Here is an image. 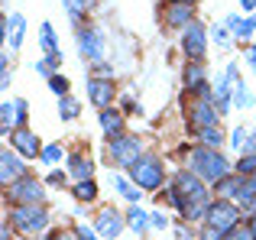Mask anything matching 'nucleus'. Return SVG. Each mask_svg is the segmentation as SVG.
Returning <instances> with one entry per match:
<instances>
[{"mask_svg":"<svg viewBox=\"0 0 256 240\" xmlns=\"http://www.w3.org/2000/svg\"><path fill=\"white\" fill-rule=\"evenodd\" d=\"M130 178L140 185L143 192H156L162 188V178H166V169L156 156H140L136 162L130 166Z\"/></svg>","mask_w":256,"mask_h":240,"instance_id":"obj_5","label":"nucleus"},{"mask_svg":"<svg viewBox=\"0 0 256 240\" xmlns=\"http://www.w3.org/2000/svg\"><path fill=\"white\" fill-rule=\"evenodd\" d=\"M39 46L46 49V56H49V52H58V36H56V26L52 23L39 26Z\"/></svg>","mask_w":256,"mask_h":240,"instance_id":"obj_25","label":"nucleus"},{"mask_svg":"<svg viewBox=\"0 0 256 240\" xmlns=\"http://www.w3.org/2000/svg\"><path fill=\"white\" fill-rule=\"evenodd\" d=\"M91 78H114V68L107 62H94L91 65Z\"/></svg>","mask_w":256,"mask_h":240,"instance_id":"obj_39","label":"nucleus"},{"mask_svg":"<svg viewBox=\"0 0 256 240\" xmlns=\"http://www.w3.org/2000/svg\"><path fill=\"white\" fill-rule=\"evenodd\" d=\"M114 94H117V91H114L110 78H88V101H91L94 108H100V110L110 108Z\"/></svg>","mask_w":256,"mask_h":240,"instance_id":"obj_15","label":"nucleus"},{"mask_svg":"<svg viewBox=\"0 0 256 240\" xmlns=\"http://www.w3.org/2000/svg\"><path fill=\"white\" fill-rule=\"evenodd\" d=\"M227 240H256V224H250V221L237 224V228L227 234Z\"/></svg>","mask_w":256,"mask_h":240,"instance_id":"obj_33","label":"nucleus"},{"mask_svg":"<svg viewBox=\"0 0 256 240\" xmlns=\"http://www.w3.org/2000/svg\"><path fill=\"white\" fill-rule=\"evenodd\" d=\"M78 56L91 65L107 58V39L98 26H78Z\"/></svg>","mask_w":256,"mask_h":240,"instance_id":"obj_7","label":"nucleus"},{"mask_svg":"<svg viewBox=\"0 0 256 240\" xmlns=\"http://www.w3.org/2000/svg\"><path fill=\"white\" fill-rule=\"evenodd\" d=\"M246 62H250V68H253V75H256V46L246 49Z\"/></svg>","mask_w":256,"mask_h":240,"instance_id":"obj_45","label":"nucleus"},{"mask_svg":"<svg viewBox=\"0 0 256 240\" xmlns=\"http://www.w3.org/2000/svg\"><path fill=\"white\" fill-rule=\"evenodd\" d=\"M78 114H82L78 98H72V94H62V98H58V117H62V120H75Z\"/></svg>","mask_w":256,"mask_h":240,"instance_id":"obj_26","label":"nucleus"},{"mask_svg":"<svg viewBox=\"0 0 256 240\" xmlns=\"http://www.w3.org/2000/svg\"><path fill=\"white\" fill-rule=\"evenodd\" d=\"M240 214H244V208H240V204H234L230 198H218V202H211L204 221L211 224V228H218L220 234H230V230L240 224Z\"/></svg>","mask_w":256,"mask_h":240,"instance_id":"obj_6","label":"nucleus"},{"mask_svg":"<svg viewBox=\"0 0 256 240\" xmlns=\"http://www.w3.org/2000/svg\"><path fill=\"white\" fill-rule=\"evenodd\" d=\"M65 13L75 26H84V13H88V0H62Z\"/></svg>","mask_w":256,"mask_h":240,"instance_id":"obj_23","label":"nucleus"},{"mask_svg":"<svg viewBox=\"0 0 256 240\" xmlns=\"http://www.w3.org/2000/svg\"><path fill=\"white\" fill-rule=\"evenodd\" d=\"M49 62H52V68H58V65L65 62V56H62V49L58 52H49Z\"/></svg>","mask_w":256,"mask_h":240,"instance_id":"obj_44","label":"nucleus"},{"mask_svg":"<svg viewBox=\"0 0 256 240\" xmlns=\"http://www.w3.org/2000/svg\"><path fill=\"white\" fill-rule=\"evenodd\" d=\"M94 228H98V234L100 237H107V240H114L124 230V218H120V211H114V208H104L98 218H94Z\"/></svg>","mask_w":256,"mask_h":240,"instance_id":"obj_18","label":"nucleus"},{"mask_svg":"<svg viewBox=\"0 0 256 240\" xmlns=\"http://www.w3.org/2000/svg\"><path fill=\"white\" fill-rule=\"evenodd\" d=\"M10 82H13V68H10V56H6V52H4V56H0V88H10Z\"/></svg>","mask_w":256,"mask_h":240,"instance_id":"obj_36","label":"nucleus"},{"mask_svg":"<svg viewBox=\"0 0 256 240\" xmlns=\"http://www.w3.org/2000/svg\"><path fill=\"white\" fill-rule=\"evenodd\" d=\"M46 240H78V234H65V230H62V234H52V237H46Z\"/></svg>","mask_w":256,"mask_h":240,"instance_id":"obj_48","label":"nucleus"},{"mask_svg":"<svg viewBox=\"0 0 256 240\" xmlns=\"http://www.w3.org/2000/svg\"><path fill=\"white\" fill-rule=\"evenodd\" d=\"M68 172L78 178V182H84V178H91L94 166H91V159H84L82 152H75V156H68Z\"/></svg>","mask_w":256,"mask_h":240,"instance_id":"obj_22","label":"nucleus"},{"mask_svg":"<svg viewBox=\"0 0 256 240\" xmlns=\"http://www.w3.org/2000/svg\"><path fill=\"white\" fill-rule=\"evenodd\" d=\"M13 221V228L20 230V234H42L46 224H49V211L42 208V204H13L10 214H6Z\"/></svg>","mask_w":256,"mask_h":240,"instance_id":"obj_4","label":"nucleus"},{"mask_svg":"<svg viewBox=\"0 0 256 240\" xmlns=\"http://www.w3.org/2000/svg\"><path fill=\"white\" fill-rule=\"evenodd\" d=\"M0 126H4V133H10V126H20V108L16 101H4V108H0Z\"/></svg>","mask_w":256,"mask_h":240,"instance_id":"obj_24","label":"nucleus"},{"mask_svg":"<svg viewBox=\"0 0 256 240\" xmlns=\"http://www.w3.org/2000/svg\"><path fill=\"white\" fill-rule=\"evenodd\" d=\"M10 146L20 152V156L32 159V156H42V146H39V136L26 126H13L10 130Z\"/></svg>","mask_w":256,"mask_h":240,"instance_id":"obj_14","label":"nucleus"},{"mask_svg":"<svg viewBox=\"0 0 256 240\" xmlns=\"http://www.w3.org/2000/svg\"><path fill=\"white\" fill-rule=\"evenodd\" d=\"M49 182H52V185H65V172H52Z\"/></svg>","mask_w":256,"mask_h":240,"instance_id":"obj_47","label":"nucleus"},{"mask_svg":"<svg viewBox=\"0 0 256 240\" xmlns=\"http://www.w3.org/2000/svg\"><path fill=\"white\" fill-rule=\"evenodd\" d=\"M240 10H244V13H256V0H240Z\"/></svg>","mask_w":256,"mask_h":240,"instance_id":"obj_46","label":"nucleus"},{"mask_svg":"<svg viewBox=\"0 0 256 240\" xmlns=\"http://www.w3.org/2000/svg\"><path fill=\"white\" fill-rule=\"evenodd\" d=\"M126 221H130V228L136 230V234H143V230H146V228L152 224V221H150V214H146L143 208H136V204L130 208V214H126Z\"/></svg>","mask_w":256,"mask_h":240,"instance_id":"obj_28","label":"nucleus"},{"mask_svg":"<svg viewBox=\"0 0 256 240\" xmlns=\"http://www.w3.org/2000/svg\"><path fill=\"white\" fill-rule=\"evenodd\" d=\"M58 159H62V146H56V143H52V146H42V162H58Z\"/></svg>","mask_w":256,"mask_h":240,"instance_id":"obj_38","label":"nucleus"},{"mask_svg":"<svg viewBox=\"0 0 256 240\" xmlns=\"http://www.w3.org/2000/svg\"><path fill=\"white\" fill-rule=\"evenodd\" d=\"M150 221H152V228H156V230H166V228H169V218H166L162 211H152Z\"/></svg>","mask_w":256,"mask_h":240,"instance_id":"obj_40","label":"nucleus"},{"mask_svg":"<svg viewBox=\"0 0 256 240\" xmlns=\"http://www.w3.org/2000/svg\"><path fill=\"white\" fill-rule=\"evenodd\" d=\"M0 36L10 46V52H16L26 39V16L23 13H4V20H0Z\"/></svg>","mask_w":256,"mask_h":240,"instance_id":"obj_12","label":"nucleus"},{"mask_svg":"<svg viewBox=\"0 0 256 240\" xmlns=\"http://www.w3.org/2000/svg\"><path fill=\"white\" fill-rule=\"evenodd\" d=\"M110 159L120 166V169H130L140 156H143V146H140V136H130V133H120V136H110V146H107Z\"/></svg>","mask_w":256,"mask_h":240,"instance_id":"obj_8","label":"nucleus"},{"mask_svg":"<svg viewBox=\"0 0 256 240\" xmlns=\"http://www.w3.org/2000/svg\"><path fill=\"white\" fill-rule=\"evenodd\" d=\"M237 65H224V72L218 75V84H214V108H218V114L224 117L227 110H230V101H234V88H237Z\"/></svg>","mask_w":256,"mask_h":240,"instance_id":"obj_11","label":"nucleus"},{"mask_svg":"<svg viewBox=\"0 0 256 240\" xmlns=\"http://www.w3.org/2000/svg\"><path fill=\"white\" fill-rule=\"evenodd\" d=\"M185 117H188V126L194 133L204 130V126H214L218 124V108H214V94H194L188 91L185 94Z\"/></svg>","mask_w":256,"mask_h":240,"instance_id":"obj_3","label":"nucleus"},{"mask_svg":"<svg viewBox=\"0 0 256 240\" xmlns=\"http://www.w3.org/2000/svg\"><path fill=\"white\" fill-rule=\"evenodd\" d=\"M23 176H26V166L20 162L16 150H13V146H6V150L0 152V178H4V185L16 182V178H23Z\"/></svg>","mask_w":256,"mask_h":240,"instance_id":"obj_17","label":"nucleus"},{"mask_svg":"<svg viewBox=\"0 0 256 240\" xmlns=\"http://www.w3.org/2000/svg\"><path fill=\"white\" fill-rule=\"evenodd\" d=\"M188 169L194 172V176H201L204 182H220L224 176H230V162H227V156L220 150H214V146H194V150H188Z\"/></svg>","mask_w":256,"mask_h":240,"instance_id":"obj_2","label":"nucleus"},{"mask_svg":"<svg viewBox=\"0 0 256 240\" xmlns=\"http://www.w3.org/2000/svg\"><path fill=\"white\" fill-rule=\"evenodd\" d=\"M201 240H227V234H220L218 228H211V224H204V234H201Z\"/></svg>","mask_w":256,"mask_h":240,"instance_id":"obj_43","label":"nucleus"},{"mask_svg":"<svg viewBox=\"0 0 256 240\" xmlns=\"http://www.w3.org/2000/svg\"><path fill=\"white\" fill-rule=\"evenodd\" d=\"M172 185L182 198V218H185V221H201V218H208L211 195H208V188H204V178L194 176L192 169H182V172H175Z\"/></svg>","mask_w":256,"mask_h":240,"instance_id":"obj_1","label":"nucleus"},{"mask_svg":"<svg viewBox=\"0 0 256 240\" xmlns=\"http://www.w3.org/2000/svg\"><path fill=\"white\" fill-rule=\"evenodd\" d=\"M46 82H49V88L56 91L58 98H62V94H68V88H72V82H68V78H65V75H58V72H52V75L46 78Z\"/></svg>","mask_w":256,"mask_h":240,"instance_id":"obj_34","label":"nucleus"},{"mask_svg":"<svg viewBox=\"0 0 256 240\" xmlns=\"http://www.w3.org/2000/svg\"><path fill=\"white\" fill-rule=\"evenodd\" d=\"M237 176H256V152H244V156H240Z\"/></svg>","mask_w":256,"mask_h":240,"instance_id":"obj_35","label":"nucleus"},{"mask_svg":"<svg viewBox=\"0 0 256 240\" xmlns=\"http://www.w3.org/2000/svg\"><path fill=\"white\" fill-rule=\"evenodd\" d=\"M75 198H78V202H94V198H98V185H94L91 178L78 182L75 185Z\"/></svg>","mask_w":256,"mask_h":240,"instance_id":"obj_32","label":"nucleus"},{"mask_svg":"<svg viewBox=\"0 0 256 240\" xmlns=\"http://www.w3.org/2000/svg\"><path fill=\"white\" fill-rule=\"evenodd\" d=\"M198 136H201V143H204V146H214V150L224 143V133H220L218 124H214V126H204V130H198Z\"/></svg>","mask_w":256,"mask_h":240,"instance_id":"obj_29","label":"nucleus"},{"mask_svg":"<svg viewBox=\"0 0 256 240\" xmlns=\"http://www.w3.org/2000/svg\"><path fill=\"white\" fill-rule=\"evenodd\" d=\"M208 36H211V32L204 30V23L192 20V23L182 30V39H178L182 52H185L188 58H204V52H208Z\"/></svg>","mask_w":256,"mask_h":240,"instance_id":"obj_9","label":"nucleus"},{"mask_svg":"<svg viewBox=\"0 0 256 240\" xmlns=\"http://www.w3.org/2000/svg\"><path fill=\"white\" fill-rule=\"evenodd\" d=\"M182 84H185V91H194V94H214V88L208 84V72L201 65V58H188L185 72H182Z\"/></svg>","mask_w":256,"mask_h":240,"instance_id":"obj_13","label":"nucleus"},{"mask_svg":"<svg viewBox=\"0 0 256 240\" xmlns=\"http://www.w3.org/2000/svg\"><path fill=\"white\" fill-rule=\"evenodd\" d=\"M211 39L220 46V49H227V46H230V39H234L230 26H227V23H214V26H211Z\"/></svg>","mask_w":256,"mask_h":240,"instance_id":"obj_30","label":"nucleus"},{"mask_svg":"<svg viewBox=\"0 0 256 240\" xmlns=\"http://www.w3.org/2000/svg\"><path fill=\"white\" fill-rule=\"evenodd\" d=\"M114 188H117L120 195L126 198V202H133V204H136L140 198H143V195H140V185H130V182H126L124 176H114Z\"/></svg>","mask_w":256,"mask_h":240,"instance_id":"obj_27","label":"nucleus"},{"mask_svg":"<svg viewBox=\"0 0 256 240\" xmlns=\"http://www.w3.org/2000/svg\"><path fill=\"white\" fill-rule=\"evenodd\" d=\"M246 140H250V130H244V126H237V130L230 133V146L234 150H246Z\"/></svg>","mask_w":256,"mask_h":240,"instance_id":"obj_37","label":"nucleus"},{"mask_svg":"<svg viewBox=\"0 0 256 240\" xmlns=\"http://www.w3.org/2000/svg\"><path fill=\"white\" fill-rule=\"evenodd\" d=\"M234 104H237V108H253L256 104V98L250 94V88H246L244 82H237V88H234Z\"/></svg>","mask_w":256,"mask_h":240,"instance_id":"obj_31","label":"nucleus"},{"mask_svg":"<svg viewBox=\"0 0 256 240\" xmlns=\"http://www.w3.org/2000/svg\"><path fill=\"white\" fill-rule=\"evenodd\" d=\"M227 26H230V32H234V39H253V32H256V13H250V16H240V13H227V20H224Z\"/></svg>","mask_w":256,"mask_h":240,"instance_id":"obj_19","label":"nucleus"},{"mask_svg":"<svg viewBox=\"0 0 256 240\" xmlns=\"http://www.w3.org/2000/svg\"><path fill=\"white\" fill-rule=\"evenodd\" d=\"M0 240H10V218H6L4 228H0Z\"/></svg>","mask_w":256,"mask_h":240,"instance_id":"obj_50","label":"nucleus"},{"mask_svg":"<svg viewBox=\"0 0 256 240\" xmlns=\"http://www.w3.org/2000/svg\"><path fill=\"white\" fill-rule=\"evenodd\" d=\"M6 198H10L13 204H39L46 198L42 195V182L32 178V176H23V178H16V182L6 185Z\"/></svg>","mask_w":256,"mask_h":240,"instance_id":"obj_10","label":"nucleus"},{"mask_svg":"<svg viewBox=\"0 0 256 240\" xmlns=\"http://www.w3.org/2000/svg\"><path fill=\"white\" fill-rule=\"evenodd\" d=\"M169 4H194V0H169Z\"/></svg>","mask_w":256,"mask_h":240,"instance_id":"obj_51","label":"nucleus"},{"mask_svg":"<svg viewBox=\"0 0 256 240\" xmlns=\"http://www.w3.org/2000/svg\"><path fill=\"white\" fill-rule=\"evenodd\" d=\"M32 68H36L39 75H46V78H49L52 72H56V68H52V62H49V56H46V58H39V62H32Z\"/></svg>","mask_w":256,"mask_h":240,"instance_id":"obj_41","label":"nucleus"},{"mask_svg":"<svg viewBox=\"0 0 256 240\" xmlns=\"http://www.w3.org/2000/svg\"><path fill=\"white\" fill-rule=\"evenodd\" d=\"M75 234H78V240H98V228H84V224H78Z\"/></svg>","mask_w":256,"mask_h":240,"instance_id":"obj_42","label":"nucleus"},{"mask_svg":"<svg viewBox=\"0 0 256 240\" xmlns=\"http://www.w3.org/2000/svg\"><path fill=\"white\" fill-rule=\"evenodd\" d=\"M162 20H166L169 30H185V26L194 20V4H169V0H166Z\"/></svg>","mask_w":256,"mask_h":240,"instance_id":"obj_16","label":"nucleus"},{"mask_svg":"<svg viewBox=\"0 0 256 240\" xmlns=\"http://www.w3.org/2000/svg\"><path fill=\"white\" fill-rule=\"evenodd\" d=\"M100 130L107 133V140L120 136V133H124V114L114 110V108H104V110H100Z\"/></svg>","mask_w":256,"mask_h":240,"instance_id":"obj_20","label":"nucleus"},{"mask_svg":"<svg viewBox=\"0 0 256 240\" xmlns=\"http://www.w3.org/2000/svg\"><path fill=\"white\" fill-rule=\"evenodd\" d=\"M240 182H244V176L230 172V176H224L220 182H214V195H220V198H237L240 195Z\"/></svg>","mask_w":256,"mask_h":240,"instance_id":"obj_21","label":"nucleus"},{"mask_svg":"<svg viewBox=\"0 0 256 240\" xmlns=\"http://www.w3.org/2000/svg\"><path fill=\"white\" fill-rule=\"evenodd\" d=\"M244 152H256V130L250 133V140H246V150Z\"/></svg>","mask_w":256,"mask_h":240,"instance_id":"obj_49","label":"nucleus"}]
</instances>
